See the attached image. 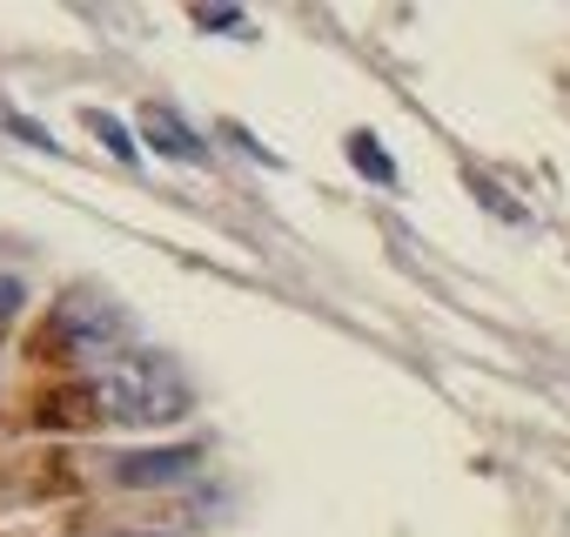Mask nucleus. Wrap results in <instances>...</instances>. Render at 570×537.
<instances>
[{
    "instance_id": "1",
    "label": "nucleus",
    "mask_w": 570,
    "mask_h": 537,
    "mask_svg": "<svg viewBox=\"0 0 570 537\" xmlns=\"http://www.w3.org/2000/svg\"><path fill=\"white\" fill-rule=\"evenodd\" d=\"M188 403L195 390L168 357H115L88 377L95 430H161V423H181Z\"/></svg>"
},
{
    "instance_id": "2",
    "label": "nucleus",
    "mask_w": 570,
    "mask_h": 537,
    "mask_svg": "<svg viewBox=\"0 0 570 537\" xmlns=\"http://www.w3.org/2000/svg\"><path fill=\"white\" fill-rule=\"evenodd\" d=\"M121 336H128V316H121L108 296H95V290L68 296L61 316H55V343H61L68 357H101V350H115Z\"/></svg>"
},
{
    "instance_id": "3",
    "label": "nucleus",
    "mask_w": 570,
    "mask_h": 537,
    "mask_svg": "<svg viewBox=\"0 0 570 537\" xmlns=\"http://www.w3.org/2000/svg\"><path fill=\"white\" fill-rule=\"evenodd\" d=\"M202 470V450L195 443H168V450H128L108 463V477L121 490H168V484H188Z\"/></svg>"
},
{
    "instance_id": "4",
    "label": "nucleus",
    "mask_w": 570,
    "mask_h": 537,
    "mask_svg": "<svg viewBox=\"0 0 570 537\" xmlns=\"http://www.w3.org/2000/svg\"><path fill=\"white\" fill-rule=\"evenodd\" d=\"M141 141L155 148V155H168V162H188V168H202L208 162V148H202V135L168 108V101H155V108H141Z\"/></svg>"
},
{
    "instance_id": "5",
    "label": "nucleus",
    "mask_w": 570,
    "mask_h": 537,
    "mask_svg": "<svg viewBox=\"0 0 570 537\" xmlns=\"http://www.w3.org/2000/svg\"><path fill=\"white\" fill-rule=\"evenodd\" d=\"M81 128H88V135H95V141H101L115 162H141V155H135V135H128L115 115H101V108H81Z\"/></svg>"
},
{
    "instance_id": "6",
    "label": "nucleus",
    "mask_w": 570,
    "mask_h": 537,
    "mask_svg": "<svg viewBox=\"0 0 570 537\" xmlns=\"http://www.w3.org/2000/svg\"><path fill=\"white\" fill-rule=\"evenodd\" d=\"M350 162H356V168H363L370 182H383V188L396 182V162H390V148H383V141H376L370 128H356V135H350Z\"/></svg>"
},
{
    "instance_id": "7",
    "label": "nucleus",
    "mask_w": 570,
    "mask_h": 537,
    "mask_svg": "<svg viewBox=\"0 0 570 537\" xmlns=\"http://www.w3.org/2000/svg\"><path fill=\"white\" fill-rule=\"evenodd\" d=\"M202 35H248V14H235V8H195L188 14Z\"/></svg>"
},
{
    "instance_id": "8",
    "label": "nucleus",
    "mask_w": 570,
    "mask_h": 537,
    "mask_svg": "<svg viewBox=\"0 0 570 537\" xmlns=\"http://www.w3.org/2000/svg\"><path fill=\"white\" fill-rule=\"evenodd\" d=\"M14 310H21V283H14V276H0V330L14 323Z\"/></svg>"
},
{
    "instance_id": "9",
    "label": "nucleus",
    "mask_w": 570,
    "mask_h": 537,
    "mask_svg": "<svg viewBox=\"0 0 570 537\" xmlns=\"http://www.w3.org/2000/svg\"><path fill=\"white\" fill-rule=\"evenodd\" d=\"M101 537H161V530H101Z\"/></svg>"
}]
</instances>
